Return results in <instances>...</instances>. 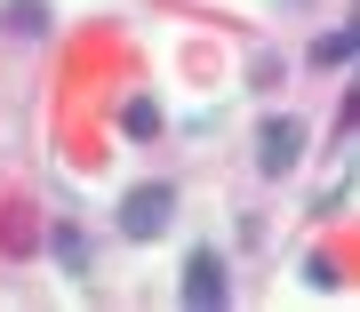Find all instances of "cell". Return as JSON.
Segmentation results:
<instances>
[{
  "instance_id": "obj_4",
  "label": "cell",
  "mask_w": 360,
  "mask_h": 312,
  "mask_svg": "<svg viewBox=\"0 0 360 312\" xmlns=\"http://www.w3.org/2000/svg\"><path fill=\"white\" fill-rule=\"evenodd\" d=\"M312 65H360V16H352L345 32H321V40H312Z\"/></svg>"
},
{
  "instance_id": "obj_5",
  "label": "cell",
  "mask_w": 360,
  "mask_h": 312,
  "mask_svg": "<svg viewBox=\"0 0 360 312\" xmlns=\"http://www.w3.org/2000/svg\"><path fill=\"white\" fill-rule=\"evenodd\" d=\"M0 16H8V32H49V8L40 0H8Z\"/></svg>"
},
{
  "instance_id": "obj_7",
  "label": "cell",
  "mask_w": 360,
  "mask_h": 312,
  "mask_svg": "<svg viewBox=\"0 0 360 312\" xmlns=\"http://www.w3.org/2000/svg\"><path fill=\"white\" fill-rule=\"evenodd\" d=\"M120 120H129V136H153V129H160V104H153V96H136Z\"/></svg>"
},
{
  "instance_id": "obj_6",
  "label": "cell",
  "mask_w": 360,
  "mask_h": 312,
  "mask_svg": "<svg viewBox=\"0 0 360 312\" xmlns=\"http://www.w3.org/2000/svg\"><path fill=\"white\" fill-rule=\"evenodd\" d=\"M56 264H65V273H89V248H80L72 224H56Z\"/></svg>"
},
{
  "instance_id": "obj_3",
  "label": "cell",
  "mask_w": 360,
  "mask_h": 312,
  "mask_svg": "<svg viewBox=\"0 0 360 312\" xmlns=\"http://www.w3.org/2000/svg\"><path fill=\"white\" fill-rule=\"evenodd\" d=\"M296 152H304V129H296V120H264V129H257V169L264 176H288Z\"/></svg>"
},
{
  "instance_id": "obj_2",
  "label": "cell",
  "mask_w": 360,
  "mask_h": 312,
  "mask_svg": "<svg viewBox=\"0 0 360 312\" xmlns=\"http://www.w3.org/2000/svg\"><path fill=\"white\" fill-rule=\"evenodd\" d=\"M224 297H232L224 256H217V248H193V256H184V304H193V312H217Z\"/></svg>"
},
{
  "instance_id": "obj_8",
  "label": "cell",
  "mask_w": 360,
  "mask_h": 312,
  "mask_svg": "<svg viewBox=\"0 0 360 312\" xmlns=\"http://www.w3.org/2000/svg\"><path fill=\"white\" fill-rule=\"evenodd\" d=\"M352 16H360V8H352Z\"/></svg>"
},
{
  "instance_id": "obj_1",
  "label": "cell",
  "mask_w": 360,
  "mask_h": 312,
  "mask_svg": "<svg viewBox=\"0 0 360 312\" xmlns=\"http://www.w3.org/2000/svg\"><path fill=\"white\" fill-rule=\"evenodd\" d=\"M168 224H176V193H168V184H136V193L120 200V233L129 240H160Z\"/></svg>"
}]
</instances>
